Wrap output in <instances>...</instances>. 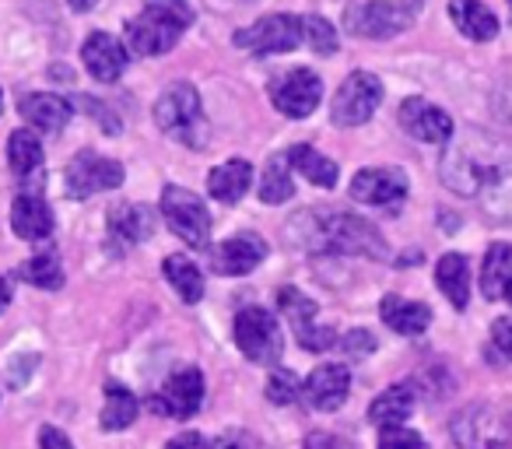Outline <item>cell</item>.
Here are the masks:
<instances>
[{
    "label": "cell",
    "instance_id": "6da1fadb",
    "mask_svg": "<svg viewBox=\"0 0 512 449\" xmlns=\"http://www.w3.org/2000/svg\"><path fill=\"white\" fill-rule=\"evenodd\" d=\"M442 183L460 197H474L488 218L512 225V144L463 130L442 155Z\"/></svg>",
    "mask_w": 512,
    "mask_h": 449
},
{
    "label": "cell",
    "instance_id": "9a60e30c",
    "mask_svg": "<svg viewBox=\"0 0 512 449\" xmlns=\"http://www.w3.org/2000/svg\"><path fill=\"white\" fill-rule=\"evenodd\" d=\"M267 257V243L256 232H239V236L225 239L221 246L211 250V271L221 278H242V274L256 271Z\"/></svg>",
    "mask_w": 512,
    "mask_h": 449
},
{
    "label": "cell",
    "instance_id": "74e56055",
    "mask_svg": "<svg viewBox=\"0 0 512 449\" xmlns=\"http://www.w3.org/2000/svg\"><path fill=\"white\" fill-rule=\"evenodd\" d=\"M165 449H221V446H214V442L200 432H179L176 439L165 442Z\"/></svg>",
    "mask_w": 512,
    "mask_h": 449
},
{
    "label": "cell",
    "instance_id": "52a82bcc",
    "mask_svg": "<svg viewBox=\"0 0 512 449\" xmlns=\"http://www.w3.org/2000/svg\"><path fill=\"white\" fill-rule=\"evenodd\" d=\"M235 344L239 351L256 365H278L285 341H281V327L278 316L267 313L260 306H249L235 316Z\"/></svg>",
    "mask_w": 512,
    "mask_h": 449
},
{
    "label": "cell",
    "instance_id": "ab89813d",
    "mask_svg": "<svg viewBox=\"0 0 512 449\" xmlns=\"http://www.w3.org/2000/svg\"><path fill=\"white\" fill-rule=\"evenodd\" d=\"M302 449H355L348 439H341V435H330V432H313L306 435V446Z\"/></svg>",
    "mask_w": 512,
    "mask_h": 449
},
{
    "label": "cell",
    "instance_id": "d6986e66",
    "mask_svg": "<svg viewBox=\"0 0 512 449\" xmlns=\"http://www.w3.org/2000/svg\"><path fill=\"white\" fill-rule=\"evenodd\" d=\"M302 393H306V400L316 411H337L351 393L348 365H320V369H313V376L306 379Z\"/></svg>",
    "mask_w": 512,
    "mask_h": 449
},
{
    "label": "cell",
    "instance_id": "7bdbcfd3",
    "mask_svg": "<svg viewBox=\"0 0 512 449\" xmlns=\"http://www.w3.org/2000/svg\"><path fill=\"white\" fill-rule=\"evenodd\" d=\"M8 302H11V285L4 278H0V313L8 309Z\"/></svg>",
    "mask_w": 512,
    "mask_h": 449
},
{
    "label": "cell",
    "instance_id": "7a4b0ae2",
    "mask_svg": "<svg viewBox=\"0 0 512 449\" xmlns=\"http://www.w3.org/2000/svg\"><path fill=\"white\" fill-rule=\"evenodd\" d=\"M302 218H306V214H302ZM306 221L313 225V236L306 239L309 250L344 253V257H372V260H386V253H390L376 225L358 218V214H348V211L309 214Z\"/></svg>",
    "mask_w": 512,
    "mask_h": 449
},
{
    "label": "cell",
    "instance_id": "3957f363",
    "mask_svg": "<svg viewBox=\"0 0 512 449\" xmlns=\"http://www.w3.org/2000/svg\"><path fill=\"white\" fill-rule=\"evenodd\" d=\"M193 25L186 0H144V11L127 22V46L137 57H162Z\"/></svg>",
    "mask_w": 512,
    "mask_h": 449
},
{
    "label": "cell",
    "instance_id": "8d00e7d4",
    "mask_svg": "<svg viewBox=\"0 0 512 449\" xmlns=\"http://www.w3.org/2000/svg\"><path fill=\"white\" fill-rule=\"evenodd\" d=\"M379 449H425V439L404 425H386L379 432Z\"/></svg>",
    "mask_w": 512,
    "mask_h": 449
},
{
    "label": "cell",
    "instance_id": "5bb4252c",
    "mask_svg": "<svg viewBox=\"0 0 512 449\" xmlns=\"http://www.w3.org/2000/svg\"><path fill=\"white\" fill-rule=\"evenodd\" d=\"M200 404H204V376H200V369H193V365L172 372L162 390L155 393V411L176 421L193 418V414L200 411Z\"/></svg>",
    "mask_w": 512,
    "mask_h": 449
},
{
    "label": "cell",
    "instance_id": "f35d334b",
    "mask_svg": "<svg viewBox=\"0 0 512 449\" xmlns=\"http://www.w3.org/2000/svg\"><path fill=\"white\" fill-rule=\"evenodd\" d=\"M491 341H495V348L502 351L505 358H512V316L495 320V327H491Z\"/></svg>",
    "mask_w": 512,
    "mask_h": 449
},
{
    "label": "cell",
    "instance_id": "ee69618b",
    "mask_svg": "<svg viewBox=\"0 0 512 449\" xmlns=\"http://www.w3.org/2000/svg\"><path fill=\"white\" fill-rule=\"evenodd\" d=\"M95 4H99V0H71V8L78 11V15H85V11H92Z\"/></svg>",
    "mask_w": 512,
    "mask_h": 449
},
{
    "label": "cell",
    "instance_id": "bcb514c9",
    "mask_svg": "<svg viewBox=\"0 0 512 449\" xmlns=\"http://www.w3.org/2000/svg\"><path fill=\"white\" fill-rule=\"evenodd\" d=\"M0 109H4V92H0Z\"/></svg>",
    "mask_w": 512,
    "mask_h": 449
},
{
    "label": "cell",
    "instance_id": "4dcf8cb0",
    "mask_svg": "<svg viewBox=\"0 0 512 449\" xmlns=\"http://www.w3.org/2000/svg\"><path fill=\"white\" fill-rule=\"evenodd\" d=\"M137 397L120 383H106V407H102V428L106 432H123L137 421Z\"/></svg>",
    "mask_w": 512,
    "mask_h": 449
},
{
    "label": "cell",
    "instance_id": "e575fe53",
    "mask_svg": "<svg viewBox=\"0 0 512 449\" xmlns=\"http://www.w3.org/2000/svg\"><path fill=\"white\" fill-rule=\"evenodd\" d=\"M267 397L274 400V404H295V400L302 397V379L295 376L292 369H274L271 379H267Z\"/></svg>",
    "mask_w": 512,
    "mask_h": 449
},
{
    "label": "cell",
    "instance_id": "4fadbf2b",
    "mask_svg": "<svg viewBox=\"0 0 512 449\" xmlns=\"http://www.w3.org/2000/svg\"><path fill=\"white\" fill-rule=\"evenodd\" d=\"M323 99V81L316 78L306 67H295L285 78L274 81L271 88V102L278 106V113H285L288 120H306Z\"/></svg>",
    "mask_w": 512,
    "mask_h": 449
},
{
    "label": "cell",
    "instance_id": "ba28073f",
    "mask_svg": "<svg viewBox=\"0 0 512 449\" xmlns=\"http://www.w3.org/2000/svg\"><path fill=\"white\" fill-rule=\"evenodd\" d=\"M235 46L249 50L256 57L267 53H288L295 46H306V18L302 15H267L253 22L249 29L235 32Z\"/></svg>",
    "mask_w": 512,
    "mask_h": 449
},
{
    "label": "cell",
    "instance_id": "44dd1931",
    "mask_svg": "<svg viewBox=\"0 0 512 449\" xmlns=\"http://www.w3.org/2000/svg\"><path fill=\"white\" fill-rule=\"evenodd\" d=\"M11 225L15 236H22L25 243H43L53 236V211L39 193H22L11 204Z\"/></svg>",
    "mask_w": 512,
    "mask_h": 449
},
{
    "label": "cell",
    "instance_id": "ac0fdd59",
    "mask_svg": "<svg viewBox=\"0 0 512 449\" xmlns=\"http://www.w3.org/2000/svg\"><path fill=\"white\" fill-rule=\"evenodd\" d=\"M81 60H85L88 74L102 85H113L123 71H127V46L120 43L116 36H106V32H92L81 46Z\"/></svg>",
    "mask_w": 512,
    "mask_h": 449
},
{
    "label": "cell",
    "instance_id": "e0dca14e",
    "mask_svg": "<svg viewBox=\"0 0 512 449\" xmlns=\"http://www.w3.org/2000/svg\"><path fill=\"white\" fill-rule=\"evenodd\" d=\"M351 197L369 207H397L407 197V176L400 169H362L351 179Z\"/></svg>",
    "mask_w": 512,
    "mask_h": 449
},
{
    "label": "cell",
    "instance_id": "836d02e7",
    "mask_svg": "<svg viewBox=\"0 0 512 449\" xmlns=\"http://www.w3.org/2000/svg\"><path fill=\"white\" fill-rule=\"evenodd\" d=\"M18 274H22L29 285L43 288V292L64 288V267H60V260L53 257V253H36V257L25 260V264L18 267Z\"/></svg>",
    "mask_w": 512,
    "mask_h": 449
},
{
    "label": "cell",
    "instance_id": "5b68a950",
    "mask_svg": "<svg viewBox=\"0 0 512 449\" xmlns=\"http://www.w3.org/2000/svg\"><path fill=\"white\" fill-rule=\"evenodd\" d=\"M421 11V0H365L351 4L344 15V29L358 39H390L411 29Z\"/></svg>",
    "mask_w": 512,
    "mask_h": 449
},
{
    "label": "cell",
    "instance_id": "7dc6e473",
    "mask_svg": "<svg viewBox=\"0 0 512 449\" xmlns=\"http://www.w3.org/2000/svg\"><path fill=\"white\" fill-rule=\"evenodd\" d=\"M221 449H235V446H221Z\"/></svg>",
    "mask_w": 512,
    "mask_h": 449
},
{
    "label": "cell",
    "instance_id": "cb8c5ba5",
    "mask_svg": "<svg viewBox=\"0 0 512 449\" xmlns=\"http://www.w3.org/2000/svg\"><path fill=\"white\" fill-rule=\"evenodd\" d=\"M249 183H253V165L242 162V158H232V162L218 165V169L207 176V190H211V197L221 200V204H239L249 193Z\"/></svg>",
    "mask_w": 512,
    "mask_h": 449
},
{
    "label": "cell",
    "instance_id": "f546056e",
    "mask_svg": "<svg viewBox=\"0 0 512 449\" xmlns=\"http://www.w3.org/2000/svg\"><path fill=\"white\" fill-rule=\"evenodd\" d=\"M288 162H292V169H299L309 183L323 186V190H334L337 186V162L320 155L316 148H309V144H295V148L288 151Z\"/></svg>",
    "mask_w": 512,
    "mask_h": 449
},
{
    "label": "cell",
    "instance_id": "ffe728a7",
    "mask_svg": "<svg viewBox=\"0 0 512 449\" xmlns=\"http://www.w3.org/2000/svg\"><path fill=\"white\" fill-rule=\"evenodd\" d=\"M18 109H22L25 120L36 130H43V134H60V130L67 127V120L74 116L71 102L53 92H25L22 99H18Z\"/></svg>",
    "mask_w": 512,
    "mask_h": 449
},
{
    "label": "cell",
    "instance_id": "f1b7e54d",
    "mask_svg": "<svg viewBox=\"0 0 512 449\" xmlns=\"http://www.w3.org/2000/svg\"><path fill=\"white\" fill-rule=\"evenodd\" d=\"M162 271H165V281L176 288V295L183 302H190V306H193V302L204 299V274H200V267L193 264L190 257H183V253H172V257H165Z\"/></svg>",
    "mask_w": 512,
    "mask_h": 449
},
{
    "label": "cell",
    "instance_id": "9c48e42d",
    "mask_svg": "<svg viewBox=\"0 0 512 449\" xmlns=\"http://www.w3.org/2000/svg\"><path fill=\"white\" fill-rule=\"evenodd\" d=\"M379 102H383V81L369 71H355L337 88L334 106H330V120L337 127H362V123L372 120Z\"/></svg>",
    "mask_w": 512,
    "mask_h": 449
},
{
    "label": "cell",
    "instance_id": "60d3db41",
    "mask_svg": "<svg viewBox=\"0 0 512 449\" xmlns=\"http://www.w3.org/2000/svg\"><path fill=\"white\" fill-rule=\"evenodd\" d=\"M39 449H74V442L67 439L60 428L43 425V432H39Z\"/></svg>",
    "mask_w": 512,
    "mask_h": 449
},
{
    "label": "cell",
    "instance_id": "30bf717a",
    "mask_svg": "<svg viewBox=\"0 0 512 449\" xmlns=\"http://www.w3.org/2000/svg\"><path fill=\"white\" fill-rule=\"evenodd\" d=\"M512 418L495 407L474 404L453 418V439L460 449H505L509 446Z\"/></svg>",
    "mask_w": 512,
    "mask_h": 449
},
{
    "label": "cell",
    "instance_id": "1f68e13d",
    "mask_svg": "<svg viewBox=\"0 0 512 449\" xmlns=\"http://www.w3.org/2000/svg\"><path fill=\"white\" fill-rule=\"evenodd\" d=\"M8 162L15 176H36L43 169V144L32 130H15L8 137Z\"/></svg>",
    "mask_w": 512,
    "mask_h": 449
},
{
    "label": "cell",
    "instance_id": "c3c4849f",
    "mask_svg": "<svg viewBox=\"0 0 512 449\" xmlns=\"http://www.w3.org/2000/svg\"><path fill=\"white\" fill-rule=\"evenodd\" d=\"M509 4H512V0H509Z\"/></svg>",
    "mask_w": 512,
    "mask_h": 449
},
{
    "label": "cell",
    "instance_id": "8fae6325",
    "mask_svg": "<svg viewBox=\"0 0 512 449\" xmlns=\"http://www.w3.org/2000/svg\"><path fill=\"white\" fill-rule=\"evenodd\" d=\"M116 186H123V165L116 162V158L95 155V151L74 155L64 172V190H67V197H74V200L95 197V193L116 190Z\"/></svg>",
    "mask_w": 512,
    "mask_h": 449
},
{
    "label": "cell",
    "instance_id": "277c9868",
    "mask_svg": "<svg viewBox=\"0 0 512 449\" xmlns=\"http://www.w3.org/2000/svg\"><path fill=\"white\" fill-rule=\"evenodd\" d=\"M155 123L172 137V141L186 144V148H204L207 144V120L204 106H200V95L193 85L176 81L162 92V99L155 102Z\"/></svg>",
    "mask_w": 512,
    "mask_h": 449
},
{
    "label": "cell",
    "instance_id": "4316f807",
    "mask_svg": "<svg viewBox=\"0 0 512 449\" xmlns=\"http://www.w3.org/2000/svg\"><path fill=\"white\" fill-rule=\"evenodd\" d=\"M414 411V386L411 383H397L390 390H383L369 407V421L379 428L386 425H404Z\"/></svg>",
    "mask_w": 512,
    "mask_h": 449
},
{
    "label": "cell",
    "instance_id": "d590c367",
    "mask_svg": "<svg viewBox=\"0 0 512 449\" xmlns=\"http://www.w3.org/2000/svg\"><path fill=\"white\" fill-rule=\"evenodd\" d=\"M306 46L320 57H330L337 53V32L327 18H316V15H306Z\"/></svg>",
    "mask_w": 512,
    "mask_h": 449
},
{
    "label": "cell",
    "instance_id": "2e32d148",
    "mask_svg": "<svg viewBox=\"0 0 512 449\" xmlns=\"http://www.w3.org/2000/svg\"><path fill=\"white\" fill-rule=\"evenodd\" d=\"M400 127L414 137V141L425 144H449L453 141V120H449L446 109L432 106L428 99H404L400 106Z\"/></svg>",
    "mask_w": 512,
    "mask_h": 449
},
{
    "label": "cell",
    "instance_id": "484cf974",
    "mask_svg": "<svg viewBox=\"0 0 512 449\" xmlns=\"http://www.w3.org/2000/svg\"><path fill=\"white\" fill-rule=\"evenodd\" d=\"M435 281H439L442 295L453 302V309H467L470 302V264L463 253H446L435 264Z\"/></svg>",
    "mask_w": 512,
    "mask_h": 449
},
{
    "label": "cell",
    "instance_id": "7c38bea8",
    "mask_svg": "<svg viewBox=\"0 0 512 449\" xmlns=\"http://www.w3.org/2000/svg\"><path fill=\"white\" fill-rule=\"evenodd\" d=\"M278 309L288 316L295 337H299V344L306 351H330L337 344L334 327H320V323H316V302L306 299L299 288H281Z\"/></svg>",
    "mask_w": 512,
    "mask_h": 449
},
{
    "label": "cell",
    "instance_id": "f6af8a7d",
    "mask_svg": "<svg viewBox=\"0 0 512 449\" xmlns=\"http://www.w3.org/2000/svg\"><path fill=\"white\" fill-rule=\"evenodd\" d=\"M505 299H509V306H512V281H509V288H505Z\"/></svg>",
    "mask_w": 512,
    "mask_h": 449
},
{
    "label": "cell",
    "instance_id": "7402d4cb",
    "mask_svg": "<svg viewBox=\"0 0 512 449\" xmlns=\"http://www.w3.org/2000/svg\"><path fill=\"white\" fill-rule=\"evenodd\" d=\"M379 316H383L386 327H390L393 334H400V337L425 334L428 323H432V309H428L425 302L400 299V295H386V299L379 302Z\"/></svg>",
    "mask_w": 512,
    "mask_h": 449
},
{
    "label": "cell",
    "instance_id": "b9f144b4",
    "mask_svg": "<svg viewBox=\"0 0 512 449\" xmlns=\"http://www.w3.org/2000/svg\"><path fill=\"white\" fill-rule=\"evenodd\" d=\"M344 348H348L351 355H369V351L376 348V337H372L369 330H351L348 341H344Z\"/></svg>",
    "mask_w": 512,
    "mask_h": 449
},
{
    "label": "cell",
    "instance_id": "d4e9b609",
    "mask_svg": "<svg viewBox=\"0 0 512 449\" xmlns=\"http://www.w3.org/2000/svg\"><path fill=\"white\" fill-rule=\"evenodd\" d=\"M512 281V246L509 243H491L481 264V295L488 302L505 299V288Z\"/></svg>",
    "mask_w": 512,
    "mask_h": 449
},
{
    "label": "cell",
    "instance_id": "603a6c76",
    "mask_svg": "<svg viewBox=\"0 0 512 449\" xmlns=\"http://www.w3.org/2000/svg\"><path fill=\"white\" fill-rule=\"evenodd\" d=\"M449 18L474 43H491L498 36V18L491 15V8H484L481 0H449Z\"/></svg>",
    "mask_w": 512,
    "mask_h": 449
},
{
    "label": "cell",
    "instance_id": "d6a6232c",
    "mask_svg": "<svg viewBox=\"0 0 512 449\" xmlns=\"http://www.w3.org/2000/svg\"><path fill=\"white\" fill-rule=\"evenodd\" d=\"M288 155H278L267 162L264 179H260V200L264 204H285V200L295 197V183H292V172H288Z\"/></svg>",
    "mask_w": 512,
    "mask_h": 449
},
{
    "label": "cell",
    "instance_id": "83f0119b",
    "mask_svg": "<svg viewBox=\"0 0 512 449\" xmlns=\"http://www.w3.org/2000/svg\"><path fill=\"white\" fill-rule=\"evenodd\" d=\"M155 229V218L144 204H116L109 211V232L120 243H144Z\"/></svg>",
    "mask_w": 512,
    "mask_h": 449
},
{
    "label": "cell",
    "instance_id": "8992f818",
    "mask_svg": "<svg viewBox=\"0 0 512 449\" xmlns=\"http://www.w3.org/2000/svg\"><path fill=\"white\" fill-rule=\"evenodd\" d=\"M162 218L186 246L200 250L211 239V211L204 207V200L186 186H165L162 190Z\"/></svg>",
    "mask_w": 512,
    "mask_h": 449
}]
</instances>
